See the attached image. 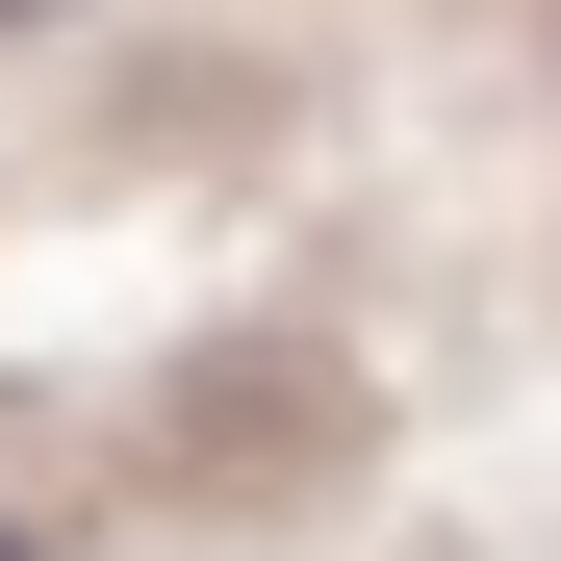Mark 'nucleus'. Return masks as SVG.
<instances>
[{"instance_id":"nucleus-1","label":"nucleus","mask_w":561,"mask_h":561,"mask_svg":"<svg viewBox=\"0 0 561 561\" xmlns=\"http://www.w3.org/2000/svg\"><path fill=\"white\" fill-rule=\"evenodd\" d=\"M26 26H77V0H0V51H26Z\"/></svg>"},{"instance_id":"nucleus-2","label":"nucleus","mask_w":561,"mask_h":561,"mask_svg":"<svg viewBox=\"0 0 561 561\" xmlns=\"http://www.w3.org/2000/svg\"><path fill=\"white\" fill-rule=\"evenodd\" d=\"M0 561H26V536H0Z\"/></svg>"}]
</instances>
